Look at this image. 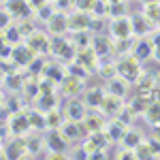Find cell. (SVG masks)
Here are the masks:
<instances>
[{"label":"cell","instance_id":"2","mask_svg":"<svg viewBox=\"0 0 160 160\" xmlns=\"http://www.w3.org/2000/svg\"><path fill=\"white\" fill-rule=\"evenodd\" d=\"M24 43L34 51L37 56H45V53H49L51 38L47 37V32H43V30H34V32H30V34L24 38Z\"/></svg>","mask_w":160,"mask_h":160},{"label":"cell","instance_id":"18","mask_svg":"<svg viewBox=\"0 0 160 160\" xmlns=\"http://www.w3.org/2000/svg\"><path fill=\"white\" fill-rule=\"evenodd\" d=\"M92 49L96 51V56H98L100 60L102 58H107L111 53V38L107 37V34H94L92 37Z\"/></svg>","mask_w":160,"mask_h":160},{"label":"cell","instance_id":"45","mask_svg":"<svg viewBox=\"0 0 160 160\" xmlns=\"http://www.w3.org/2000/svg\"><path fill=\"white\" fill-rule=\"evenodd\" d=\"M49 0H28V4L32 7V11H37V9H41L43 4H47Z\"/></svg>","mask_w":160,"mask_h":160},{"label":"cell","instance_id":"51","mask_svg":"<svg viewBox=\"0 0 160 160\" xmlns=\"http://www.w3.org/2000/svg\"><path fill=\"white\" fill-rule=\"evenodd\" d=\"M158 26H160V24H158Z\"/></svg>","mask_w":160,"mask_h":160},{"label":"cell","instance_id":"7","mask_svg":"<svg viewBox=\"0 0 160 160\" xmlns=\"http://www.w3.org/2000/svg\"><path fill=\"white\" fill-rule=\"evenodd\" d=\"M34 58H37V53L30 49L26 43H24V45H19V43H17V45H13V49H11V62L17 66V68H22V66L28 68V66H30V62L34 60Z\"/></svg>","mask_w":160,"mask_h":160},{"label":"cell","instance_id":"12","mask_svg":"<svg viewBox=\"0 0 160 160\" xmlns=\"http://www.w3.org/2000/svg\"><path fill=\"white\" fill-rule=\"evenodd\" d=\"M81 126H83V130H86V135L90 132H94V130H105V126H107V118L96 111V113H92V111H88L86 118L81 120Z\"/></svg>","mask_w":160,"mask_h":160},{"label":"cell","instance_id":"33","mask_svg":"<svg viewBox=\"0 0 160 160\" xmlns=\"http://www.w3.org/2000/svg\"><path fill=\"white\" fill-rule=\"evenodd\" d=\"M45 148V139L41 137H26V152L28 154H38Z\"/></svg>","mask_w":160,"mask_h":160},{"label":"cell","instance_id":"42","mask_svg":"<svg viewBox=\"0 0 160 160\" xmlns=\"http://www.w3.org/2000/svg\"><path fill=\"white\" fill-rule=\"evenodd\" d=\"M135 154H137V158H152V152H149V145L148 143H139L135 148Z\"/></svg>","mask_w":160,"mask_h":160},{"label":"cell","instance_id":"31","mask_svg":"<svg viewBox=\"0 0 160 160\" xmlns=\"http://www.w3.org/2000/svg\"><path fill=\"white\" fill-rule=\"evenodd\" d=\"M24 75L19 73H7V79H4V86L13 90V92H17V90H24Z\"/></svg>","mask_w":160,"mask_h":160},{"label":"cell","instance_id":"11","mask_svg":"<svg viewBox=\"0 0 160 160\" xmlns=\"http://www.w3.org/2000/svg\"><path fill=\"white\" fill-rule=\"evenodd\" d=\"M88 113V105L83 100H79L77 96L75 98H68V102L64 105V118L66 120H73V122H81Z\"/></svg>","mask_w":160,"mask_h":160},{"label":"cell","instance_id":"19","mask_svg":"<svg viewBox=\"0 0 160 160\" xmlns=\"http://www.w3.org/2000/svg\"><path fill=\"white\" fill-rule=\"evenodd\" d=\"M130 24H132V34H139V37L149 34V32H152V26H154V24L148 19V17L143 15V13L132 15V17H130Z\"/></svg>","mask_w":160,"mask_h":160},{"label":"cell","instance_id":"15","mask_svg":"<svg viewBox=\"0 0 160 160\" xmlns=\"http://www.w3.org/2000/svg\"><path fill=\"white\" fill-rule=\"evenodd\" d=\"M122 98H118V96H111V94H107L105 92V98H102V102H100V107H98V111L109 120V118H115L118 115V111L122 109Z\"/></svg>","mask_w":160,"mask_h":160},{"label":"cell","instance_id":"38","mask_svg":"<svg viewBox=\"0 0 160 160\" xmlns=\"http://www.w3.org/2000/svg\"><path fill=\"white\" fill-rule=\"evenodd\" d=\"M126 2L124 0H120V2H113V4H109V9H107V17H120V15H126Z\"/></svg>","mask_w":160,"mask_h":160},{"label":"cell","instance_id":"17","mask_svg":"<svg viewBox=\"0 0 160 160\" xmlns=\"http://www.w3.org/2000/svg\"><path fill=\"white\" fill-rule=\"evenodd\" d=\"M156 86H158V77L143 73L141 77H139V81H137V94L152 100V90H154Z\"/></svg>","mask_w":160,"mask_h":160},{"label":"cell","instance_id":"46","mask_svg":"<svg viewBox=\"0 0 160 160\" xmlns=\"http://www.w3.org/2000/svg\"><path fill=\"white\" fill-rule=\"evenodd\" d=\"M4 79H7V71H4V68L0 66V88L4 86Z\"/></svg>","mask_w":160,"mask_h":160},{"label":"cell","instance_id":"13","mask_svg":"<svg viewBox=\"0 0 160 160\" xmlns=\"http://www.w3.org/2000/svg\"><path fill=\"white\" fill-rule=\"evenodd\" d=\"M2 149H4V158H24V156H28V152H26V137L15 135V139L9 141L7 145H2Z\"/></svg>","mask_w":160,"mask_h":160},{"label":"cell","instance_id":"34","mask_svg":"<svg viewBox=\"0 0 160 160\" xmlns=\"http://www.w3.org/2000/svg\"><path fill=\"white\" fill-rule=\"evenodd\" d=\"M149 102H152L149 98H145V96H139V94H137V96H132V100H130L128 105H130V109L135 111L137 115H143V111L148 109Z\"/></svg>","mask_w":160,"mask_h":160},{"label":"cell","instance_id":"25","mask_svg":"<svg viewBox=\"0 0 160 160\" xmlns=\"http://www.w3.org/2000/svg\"><path fill=\"white\" fill-rule=\"evenodd\" d=\"M102 98H105V90H102V88H92V90L86 92L83 102H86L88 107H92V109H98L100 102H102Z\"/></svg>","mask_w":160,"mask_h":160},{"label":"cell","instance_id":"9","mask_svg":"<svg viewBox=\"0 0 160 160\" xmlns=\"http://www.w3.org/2000/svg\"><path fill=\"white\" fill-rule=\"evenodd\" d=\"M81 92H83V79L66 73V77L60 81V94L66 96V98H75V96H79Z\"/></svg>","mask_w":160,"mask_h":160},{"label":"cell","instance_id":"10","mask_svg":"<svg viewBox=\"0 0 160 160\" xmlns=\"http://www.w3.org/2000/svg\"><path fill=\"white\" fill-rule=\"evenodd\" d=\"M75 62H79L81 66H86L88 71L92 73V71H96L100 64V58L96 56V51L92 49V45H88V47H81V49L75 51Z\"/></svg>","mask_w":160,"mask_h":160},{"label":"cell","instance_id":"43","mask_svg":"<svg viewBox=\"0 0 160 160\" xmlns=\"http://www.w3.org/2000/svg\"><path fill=\"white\" fill-rule=\"evenodd\" d=\"M11 13L7 11V9H4V11H0V30H4V28H9V24H11Z\"/></svg>","mask_w":160,"mask_h":160},{"label":"cell","instance_id":"22","mask_svg":"<svg viewBox=\"0 0 160 160\" xmlns=\"http://www.w3.org/2000/svg\"><path fill=\"white\" fill-rule=\"evenodd\" d=\"M126 124H122L120 120H115V118H111L107 126H105V130H107V135H109V141H122L124 132H126Z\"/></svg>","mask_w":160,"mask_h":160},{"label":"cell","instance_id":"36","mask_svg":"<svg viewBox=\"0 0 160 160\" xmlns=\"http://www.w3.org/2000/svg\"><path fill=\"white\" fill-rule=\"evenodd\" d=\"M71 43H73L75 49H81V47H88V45H92V38L88 32H73V38H68Z\"/></svg>","mask_w":160,"mask_h":160},{"label":"cell","instance_id":"27","mask_svg":"<svg viewBox=\"0 0 160 160\" xmlns=\"http://www.w3.org/2000/svg\"><path fill=\"white\" fill-rule=\"evenodd\" d=\"M143 118H145L152 126H158L160 124V100H152V102H149L148 109L143 111Z\"/></svg>","mask_w":160,"mask_h":160},{"label":"cell","instance_id":"40","mask_svg":"<svg viewBox=\"0 0 160 160\" xmlns=\"http://www.w3.org/2000/svg\"><path fill=\"white\" fill-rule=\"evenodd\" d=\"M56 11H58V9H53L51 4H43L41 9H37V15L41 17V19H43V22H47V19H49V17H51V15H53Z\"/></svg>","mask_w":160,"mask_h":160},{"label":"cell","instance_id":"8","mask_svg":"<svg viewBox=\"0 0 160 160\" xmlns=\"http://www.w3.org/2000/svg\"><path fill=\"white\" fill-rule=\"evenodd\" d=\"M58 130L62 132V137H64L68 143L81 141V139H86V137H88L86 130H83V126H81V122H73V120H64Z\"/></svg>","mask_w":160,"mask_h":160},{"label":"cell","instance_id":"26","mask_svg":"<svg viewBox=\"0 0 160 160\" xmlns=\"http://www.w3.org/2000/svg\"><path fill=\"white\" fill-rule=\"evenodd\" d=\"M132 41L130 38H111V51L118 53V56H126L132 51Z\"/></svg>","mask_w":160,"mask_h":160},{"label":"cell","instance_id":"5","mask_svg":"<svg viewBox=\"0 0 160 160\" xmlns=\"http://www.w3.org/2000/svg\"><path fill=\"white\" fill-rule=\"evenodd\" d=\"M45 148L49 149L51 154H60L64 156L66 149H68V141L62 137V132L58 128H49V132L45 135Z\"/></svg>","mask_w":160,"mask_h":160},{"label":"cell","instance_id":"44","mask_svg":"<svg viewBox=\"0 0 160 160\" xmlns=\"http://www.w3.org/2000/svg\"><path fill=\"white\" fill-rule=\"evenodd\" d=\"M49 2H53V4H56V9H66V7L75 4V0H49Z\"/></svg>","mask_w":160,"mask_h":160},{"label":"cell","instance_id":"48","mask_svg":"<svg viewBox=\"0 0 160 160\" xmlns=\"http://www.w3.org/2000/svg\"><path fill=\"white\" fill-rule=\"evenodd\" d=\"M148 2H160V0H143V4H148Z\"/></svg>","mask_w":160,"mask_h":160},{"label":"cell","instance_id":"24","mask_svg":"<svg viewBox=\"0 0 160 160\" xmlns=\"http://www.w3.org/2000/svg\"><path fill=\"white\" fill-rule=\"evenodd\" d=\"M126 88H128V83L124 81L122 77H113V79H109L107 81V94H111V96H118V98H124L126 96Z\"/></svg>","mask_w":160,"mask_h":160},{"label":"cell","instance_id":"21","mask_svg":"<svg viewBox=\"0 0 160 160\" xmlns=\"http://www.w3.org/2000/svg\"><path fill=\"white\" fill-rule=\"evenodd\" d=\"M130 53L135 56L137 60L145 62L154 56V43H152V41H139V43L132 45V51H130Z\"/></svg>","mask_w":160,"mask_h":160},{"label":"cell","instance_id":"16","mask_svg":"<svg viewBox=\"0 0 160 160\" xmlns=\"http://www.w3.org/2000/svg\"><path fill=\"white\" fill-rule=\"evenodd\" d=\"M4 9L11 13L13 17H19V19L30 17V11H32V7L28 4V0H7Z\"/></svg>","mask_w":160,"mask_h":160},{"label":"cell","instance_id":"41","mask_svg":"<svg viewBox=\"0 0 160 160\" xmlns=\"http://www.w3.org/2000/svg\"><path fill=\"white\" fill-rule=\"evenodd\" d=\"M94 4H96V0H75V7H77V11L92 13V9H94Z\"/></svg>","mask_w":160,"mask_h":160},{"label":"cell","instance_id":"32","mask_svg":"<svg viewBox=\"0 0 160 160\" xmlns=\"http://www.w3.org/2000/svg\"><path fill=\"white\" fill-rule=\"evenodd\" d=\"M141 141H143V139H141V135H139L137 130L126 128V132H124V137H122V145H124V148H132V149H135Z\"/></svg>","mask_w":160,"mask_h":160},{"label":"cell","instance_id":"20","mask_svg":"<svg viewBox=\"0 0 160 160\" xmlns=\"http://www.w3.org/2000/svg\"><path fill=\"white\" fill-rule=\"evenodd\" d=\"M41 77H47V79H51V81L60 83L62 79L66 77V68H64L62 64H58V62H47V64H45V68H43V75H41Z\"/></svg>","mask_w":160,"mask_h":160},{"label":"cell","instance_id":"47","mask_svg":"<svg viewBox=\"0 0 160 160\" xmlns=\"http://www.w3.org/2000/svg\"><path fill=\"white\" fill-rule=\"evenodd\" d=\"M154 58L160 62V43H156V45H154Z\"/></svg>","mask_w":160,"mask_h":160},{"label":"cell","instance_id":"3","mask_svg":"<svg viewBox=\"0 0 160 160\" xmlns=\"http://www.w3.org/2000/svg\"><path fill=\"white\" fill-rule=\"evenodd\" d=\"M7 126H9V130H11L13 135H19L24 137L28 130H32L30 128V120H28V111H13L11 115H9V120H7Z\"/></svg>","mask_w":160,"mask_h":160},{"label":"cell","instance_id":"23","mask_svg":"<svg viewBox=\"0 0 160 160\" xmlns=\"http://www.w3.org/2000/svg\"><path fill=\"white\" fill-rule=\"evenodd\" d=\"M34 100H37V102H34L37 109L43 111V113H47V111L58 107V96H56V92H51V94H38Z\"/></svg>","mask_w":160,"mask_h":160},{"label":"cell","instance_id":"28","mask_svg":"<svg viewBox=\"0 0 160 160\" xmlns=\"http://www.w3.org/2000/svg\"><path fill=\"white\" fill-rule=\"evenodd\" d=\"M28 120H30V128L32 130H41V128H47V122H45V113L38 109L28 111Z\"/></svg>","mask_w":160,"mask_h":160},{"label":"cell","instance_id":"37","mask_svg":"<svg viewBox=\"0 0 160 160\" xmlns=\"http://www.w3.org/2000/svg\"><path fill=\"white\" fill-rule=\"evenodd\" d=\"M135 118H137V113H135L132 109H130V105H126V107L122 105V109L118 111V115H115V120H120V122L126 124V126H130Z\"/></svg>","mask_w":160,"mask_h":160},{"label":"cell","instance_id":"49","mask_svg":"<svg viewBox=\"0 0 160 160\" xmlns=\"http://www.w3.org/2000/svg\"><path fill=\"white\" fill-rule=\"evenodd\" d=\"M2 107H4V98L0 96V109H2Z\"/></svg>","mask_w":160,"mask_h":160},{"label":"cell","instance_id":"30","mask_svg":"<svg viewBox=\"0 0 160 160\" xmlns=\"http://www.w3.org/2000/svg\"><path fill=\"white\" fill-rule=\"evenodd\" d=\"M143 15L152 24H160V2H148L143 4Z\"/></svg>","mask_w":160,"mask_h":160},{"label":"cell","instance_id":"4","mask_svg":"<svg viewBox=\"0 0 160 160\" xmlns=\"http://www.w3.org/2000/svg\"><path fill=\"white\" fill-rule=\"evenodd\" d=\"M109 34L111 38H130L132 37V24H130V17L120 15V17H113L109 24Z\"/></svg>","mask_w":160,"mask_h":160},{"label":"cell","instance_id":"29","mask_svg":"<svg viewBox=\"0 0 160 160\" xmlns=\"http://www.w3.org/2000/svg\"><path fill=\"white\" fill-rule=\"evenodd\" d=\"M64 120H66V118H64V113H60V111H58V107L45 113V122H47V130H49V128H60Z\"/></svg>","mask_w":160,"mask_h":160},{"label":"cell","instance_id":"1","mask_svg":"<svg viewBox=\"0 0 160 160\" xmlns=\"http://www.w3.org/2000/svg\"><path fill=\"white\" fill-rule=\"evenodd\" d=\"M115 68H118V77H122L128 86H130V83H137V81H139V77L143 75L141 60H137L132 53L120 56V60L115 62Z\"/></svg>","mask_w":160,"mask_h":160},{"label":"cell","instance_id":"14","mask_svg":"<svg viewBox=\"0 0 160 160\" xmlns=\"http://www.w3.org/2000/svg\"><path fill=\"white\" fill-rule=\"evenodd\" d=\"M45 24H47V30L51 34H66L68 32V19H66V13L62 11H56Z\"/></svg>","mask_w":160,"mask_h":160},{"label":"cell","instance_id":"39","mask_svg":"<svg viewBox=\"0 0 160 160\" xmlns=\"http://www.w3.org/2000/svg\"><path fill=\"white\" fill-rule=\"evenodd\" d=\"M17 30H19V34H22V38H26L30 32H34L37 28H34V24H32V19L30 17H24L19 24H17Z\"/></svg>","mask_w":160,"mask_h":160},{"label":"cell","instance_id":"35","mask_svg":"<svg viewBox=\"0 0 160 160\" xmlns=\"http://www.w3.org/2000/svg\"><path fill=\"white\" fill-rule=\"evenodd\" d=\"M96 73L102 77V79H113V77H118V68H115V64H109V62H100L98 68H96Z\"/></svg>","mask_w":160,"mask_h":160},{"label":"cell","instance_id":"6","mask_svg":"<svg viewBox=\"0 0 160 160\" xmlns=\"http://www.w3.org/2000/svg\"><path fill=\"white\" fill-rule=\"evenodd\" d=\"M68 19V32H88L92 28V15L86 11H75L66 15Z\"/></svg>","mask_w":160,"mask_h":160},{"label":"cell","instance_id":"50","mask_svg":"<svg viewBox=\"0 0 160 160\" xmlns=\"http://www.w3.org/2000/svg\"><path fill=\"white\" fill-rule=\"evenodd\" d=\"M107 2H109V4H113V2H120V0H107Z\"/></svg>","mask_w":160,"mask_h":160}]
</instances>
